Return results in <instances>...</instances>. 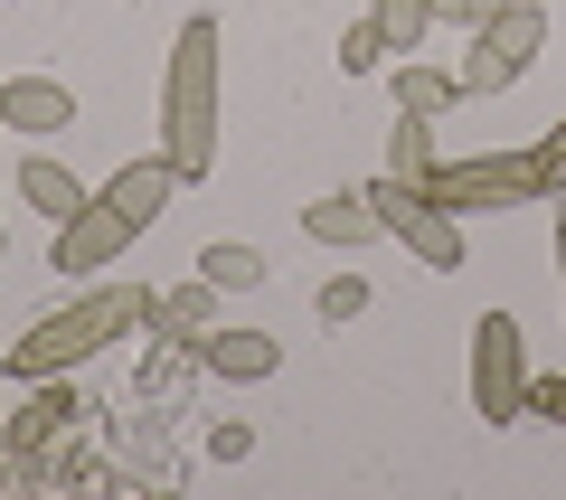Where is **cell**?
Segmentation results:
<instances>
[{
	"mask_svg": "<svg viewBox=\"0 0 566 500\" xmlns=\"http://www.w3.org/2000/svg\"><path fill=\"white\" fill-rule=\"evenodd\" d=\"M453 95H463V85H453V76H434V66H416V58L397 66V114H444Z\"/></svg>",
	"mask_w": 566,
	"mask_h": 500,
	"instance_id": "17",
	"label": "cell"
},
{
	"mask_svg": "<svg viewBox=\"0 0 566 500\" xmlns=\"http://www.w3.org/2000/svg\"><path fill=\"white\" fill-rule=\"evenodd\" d=\"M359 312H368V283H359V274H331V283H322V321L340 331V321H359Z\"/></svg>",
	"mask_w": 566,
	"mask_h": 500,
	"instance_id": "20",
	"label": "cell"
},
{
	"mask_svg": "<svg viewBox=\"0 0 566 500\" xmlns=\"http://www.w3.org/2000/svg\"><path fill=\"white\" fill-rule=\"evenodd\" d=\"M0 123H10V133H66V123H76V95H66L57 76H10L0 85Z\"/></svg>",
	"mask_w": 566,
	"mask_h": 500,
	"instance_id": "8",
	"label": "cell"
},
{
	"mask_svg": "<svg viewBox=\"0 0 566 500\" xmlns=\"http://www.w3.org/2000/svg\"><path fill=\"white\" fill-rule=\"evenodd\" d=\"M208 368H218V378H274V360H283V350H274V331H208Z\"/></svg>",
	"mask_w": 566,
	"mask_h": 500,
	"instance_id": "12",
	"label": "cell"
},
{
	"mask_svg": "<svg viewBox=\"0 0 566 500\" xmlns=\"http://www.w3.org/2000/svg\"><path fill=\"white\" fill-rule=\"evenodd\" d=\"M510 0H434V20H463V29H491Z\"/></svg>",
	"mask_w": 566,
	"mask_h": 500,
	"instance_id": "21",
	"label": "cell"
},
{
	"mask_svg": "<svg viewBox=\"0 0 566 500\" xmlns=\"http://www.w3.org/2000/svg\"><path fill=\"white\" fill-rule=\"evenodd\" d=\"M434 199L463 218V208H520V199H557V170H547L538 152H491V160H453V170H434Z\"/></svg>",
	"mask_w": 566,
	"mask_h": 500,
	"instance_id": "3",
	"label": "cell"
},
{
	"mask_svg": "<svg viewBox=\"0 0 566 500\" xmlns=\"http://www.w3.org/2000/svg\"><path fill=\"white\" fill-rule=\"evenodd\" d=\"M528 406H538L547 425H566V378H547V387H528Z\"/></svg>",
	"mask_w": 566,
	"mask_h": 500,
	"instance_id": "23",
	"label": "cell"
},
{
	"mask_svg": "<svg viewBox=\"0 0 566 500\" xmlns=\"http://www.w3.org/2000/svg\"><path fill=\"white\" fill-rule=\"evenodd\" d=\"M557 264H566V189H557Z\"/></svg>",
	"mask_w": 566,
	"mask_h": 500,
	"instance_id": "25",
	"label": "cell"
},
{
	"mask_svg": "<svg viewBox=\"0 0 566 500\" xmlns=\"http://www.w3.org/2000/svg\"><path fill=\"white\" fill-rule=\"evenodd\" d=\"M20 199H29V208H39V218H48V227H66V218H76V208H85V189H76V180H66L57 160H29V170H20Z\"/></svg>",
	"mask_w": 566,
	"mask_h": 500,
	"instance_id": "14",
	"label": "cell"
},
{
	"mask_svg": "<svg viewBox=\"0 0 566 500\" xmlns=\"http://www.w3.org/2000/svg\"><path fill=\"white\" fill-rule=\"evenodd\" d=\"M208 454H218V462H245V454H255V435H245V425H237V416H227V425H218V435H208Z\"/></svg>",
	"mask_w": 566,
	"mask_h": 500,
	"instance_id": "22",
	"label": "cell"
},
{
	"mask_svg": "<svg viewBox=\"0 0 566 500\" xmlns=\"http://www.w3.org/2000/svg\"><path fill=\"white\" fill-rule=\"evenodd\" d=\"M387 170H397V180H434V114H406L397 133H387Z\"/></svg>",
	"mask_w": 566,
	"mask_h": 500,
	"instance_id": "15",
	"label": "cell"
},
{
	"mask_svg": "<svg viewBox=\"0 0 566 500\" xmlns=\"http://www.w3.org/2000/svg\"><path fill=\"white\" fill-rule=\"evenodd\" d=\"M368 208H378V227H387L416 264H434V274H453V264H463V227H453V208L434 199L424 180H397V170H387V180L368 189Z\"/></svg>",
	"mask_w": 566,
	"mask_h": 500,
	"instance_id": "4",
	"label": "cell"
},
{
	"mask_svg": "<svg viewBox=\"0 0 566 500\" xmlns=\"http://www.w3.org/2000/svg\"><path fill=\"white\" fill-rule=\"evenodd\" d=\"M538 48H547V10L538 0H510L491 29H472V58L453 66V85H463V95H501V85H520V66L538 58Z\"/></svg>",
	"mask_w": 566,
	"mask_h": 500,
	"instance_id": "5",
	"label": "cell"
},
{
	"mask_svg": "<svg viewBox=\"0 0 566 500\" xmlns=\"http://www.w3.org/2000/svg\"><path fill=\"white\" fill-rule=\"evenodd\" d=\"M303 237L312 246H368V237H387V227H378V208H368V189H359V199H312Z\"/></svg>",
	"mask_w": 566,
	"mask_h": 500,
	"instance_id": "11",
	"label": "cell"
},
{
	"mask_svg": "<svg viewBox=\"0 0 566 500\" xmlns=\"http://www.w3.org/2000/svg\"><path fill=\"white\" fill-rule=\"evenodd\" d=\"M387 58V39H378V20H359V29H340V76H368V66Z\"/></svg>",
	"mask_w": 566,
	"mask_h": 500,
	"instance_id": "19",
	"label": "cell"
},
{
	"mask_svg": "<svg viewBox=\"0 0 566 500\" xmlns=\"http://www.w3.org/2000/svg\"><path fill=\"white\" fill-rule=\"evenodd\" d=\"M161 160L180 180H199L218 160V20H189L170 39V76H161Z\"/></svg>",
	"mask_w": 566,
	"mask_h": 500,
	"instance_id": "2",
	"label": "cell"
},
{
	"mask_svg": "<svg viewBox=\"0 0 566 500\" xmlns=\"http://www.w3.org/2000/svg\"><path fill=\"white\" fill-rule=\"evenodd\" d=\"M142 321H151V293H142V283H95L85 302H66V312L29 321V331H20V350H10V378H20V387L66 378V368H76L85 350H114L123 331H142Z\"/></svg>",
	"mask_w": 566,
	"mask_h": 500,
	"instance_id": "1",
	"label": "cell"
},
{
	"mask_svg": "<svg viewBox=\"0 0 566 500\" xmlns=\"http://www.w3.org/2000/svg\"><path fill=\"white\" fill-rule=\"evenodd\" d=\"M538 160H547V170H557V180H566V123H557V133L538 142Z\"/></svg>",
	"mask_w": 566,
	"mask_h": 500,
	"instance_id": "24",
	"label": "cell"
},
{
	"mask_svg": "<svg viewBox=\"0 0 566 500\" xmlns=\"http://www.w3.org/2000/svg\"><path fill=\"white\" fill-rule=\"evenodd\" d=\"M208 302H218V283H170V293L161 302H151V321H161V331H170V341H208Z\"/></svg>",
	"mask_w": 566,
	"mask_h": 500,
	"instance_id": "13",
	"label": "cell"
},
{
	"mask_svg": "<svg viewBox=\"0 0 566 500\" xmlns=\"http://www.w3.org/2000/svg\"><path fill=\"white\" fill-rule=\"evenodd\" d=\"M472 406H482V425H510L528 406L520 321H510V312H482V331H472Z\"/></svg>",
	"mask_w": 566,
	"mask_h": 500,
	"instance_id": "6",
	"label": "cell"
},
{
	"mask_svg": "<svg viewBox=\"0 0 566 500\" xmlns=\"http://www.w3.org/2000/svg\"><path fill=\"white\" fill-rule=\"evenodd\" d=\"M66 425H76V397H66V387H39V397H29L20 416H10V435H0V444H10L20 462H39L48 444L66 435Z\"/></svg>",
	"mask_w": 566,
	"mask_h": 500,
	"instance_id": "9",
	"label": "cell"
},
{
	"mask_svg": "<svg viewBox=\"0 0 566 500\" xmlns=\"http://www.w3.org/2000/svg\"><path fill=\"white\" fill-rule=\"evenodd\" d=\"M170 189H180V170H170V160H133V170H114V180H104V199H114L133 227H151V218L170 208Z\"/></svg>",
	"mask_w": 566,
	"mask_h": 500,
	"instance_id": "10",
	"label": "cell"
},
{
	"mask_svg": "<svg viewBox=\"0 0 566 500\" xmlns=\"http://www.w3.org/2000/svg\"><path fill=\"white\" fill-rule=\"evenodd\" d=\"M133 237H142V227L123 218L114 199H85L76 218L57 227V274H104V264H114V256H123Z\"/></svg>",
	"mask_w": 566,
	"mask_h": 500,
	"instance_id": "7",
	"label": "cell"
},
{
	"mask_svg": "<svg viewBox=\"0 0 566 500\" xmlns=\"http://www.w3.org/2000/svg\"><path fill=\"white\" fill-rule=\"evenodd\" d=\"M199 274L218 283V293H255V283H264V256L227 237V246H208V256H199Z\"/></svg>",
	"mask_w": 566,
	"mask_h": 500,
	"instance_id": "16",
	"label": "cell"
},
{
	"mask_svg": "<svg viewBox=\"0 0 566 500\" xmlns=\"http://www.w3.org/2000/svg\"><path fill=\"white\" fill-rule=\"evenodd\" d=\"M368 20H378V39H387V48H416L424 29H434V0H378Z\"/></svg>",
	"mask_w": 566,
	"mask_h": 500,
	"instance_id": "18",
	"label": "cell"
}]
</instances>
